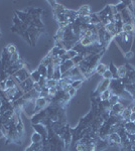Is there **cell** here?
Here are the masks:
<instances>
[{"instance_id":"6da1fadb","label":"cell","mask_w":135,"mask_h":151,"mask_svg":"<svg viewBox=\"0 0 135 151\" xmlns=\"http://www.w3.org/2000/svg\"><path fill=\"white\" fill-rule=\"evenodd\" d=\"M11 77L13 78L14 81H15L17 84L20 85L21 83L24 82L25 80H27L28 78L30 77V73L28 72V70L25 69V67H24L23 69H21V70H17L16 73H14Z\"/></svg>"},{"instance_id":"7a4b0ae2","label":"cell","mask_w":135,"mask_h":151,"mask_svg":"<svg viewBox=\"0 0 135 151\" xmlns=\"http://www.w3.org/2000/svg\"><path fill=\"white\" fill-rule=\"evenodd\" d=\"M51 103V99L50 98H41L40 97L38 99H36L35 101V106H34V113H40L46 108L48 104Z\"/></svg>"},{"instance_id":"3957f363","label":"cell","mask_w":135,"mask_h":151,"mask_svg":"<svg viewBox=\"0 0 135 151\" xmlns=\"http://www.w3.org/2000/svg\"><path fill=\"white\" fill-rule=\"evenodd\" d=\"M125 109L124 105L122 103H118L114 104L111 106V109H110V117H118L121 115V113L123 112V110Z\"/></svg>"},{"instance_id":"277c9868","label":"cell","mask_w":135,"mask_h":151,"mask_svg":"<svg viewBox=\"0 0 135 151\" xmlns=\"http://www.w3.org/2000/svg\"><path fill=\"white\" fill-rule=\"evenodd\" d=\"M107 142L108 145H117V146H121V138L120 135L117 132H113L111 134H109V136L107 137Z\"/></svg>"},{"instance_id":"5b68a950","label":"cell","mask_w":135,"mask_h":151,"mask_svg":"<svg viewBox=\"0 0 135 151\" xmlns=\"http://www.w3.org/2000/svg\"><path fill=\"white\" fill-rule=\"evenodd\" d=\"M110 83H111V81L110 80H104L103 79V81L100 83L99 86H98V88L96 89V91L94 92V95L98 94L100 95L102 93V92L106 91V90H108V87L110 86Z\"/></svg>"},{"instance_id":"8992f818","label":"cell","mask_w":135,"mask_h":151,"mask_svg":"<svg viewBox=\"0 0 135 151\" xmlns=\"http://www.w3.org/2000/svg\"><path fill=\"white\" fill-rule=\"evenodd\" d=\"M121 31L127 33V35H131L135 32V24L134 22H123L122 24Z\"/></svg>"},{"instance_id":"52a82bcc","label":"cell","mask_w":135,"mask_h":151,"mask_svg":"<svg viewBox=\"0 0 135 151\" xmlns=\"http://www.w3.org/2000/svg\"><path fill=\"white\" fill-rule=\"evenodd\" d=\"M78 17H86L91 15V8L89 5H82L77 11Z\"/></svg>"},{"instance_id":"ba28073f","label":"cell","mask_w":135,"mask_h":151,"mask_svg":"<svg viewBox=\"0 0 135 151\" xmlns=\"http://www.w3.org/2000/svg\"><path fill=\"white\" fill-rule=\"evenodd\" d=\"M128 74V70H127V65H121V67L117 68V78L120 80L124 79Z\"/></svg>"},{"instance_id":"9c48e42d","label":"cell","mask_w":135,"mask_h":151,"mask_svg":"<svg viewBox=\"0 0 135 151\" xmlns=\"http://www.w3.org/2000/svg\"><path fill=\"white\" fill-rule=\"evenodd\" d=\"M111 96H112V92L108 89V90H106V91L102 92V93L99 95V99H100V101H101V102L108 101Z\"/></svg>"},{"instance_id":"30bf717a","label":"cell","mask_w":135,"mask_h":151,"mask_svg":"<svg viewBox=\"0 0 135 151\" xmlns=\"http://www.w3.org/2000/svg\"><path fill=\"white\" fill-rule=\"evenodd\" d=\"M108 70V67L106 65H104V64H102V63H99V64L97 65V67H96V69H95V72L97 73V74H99V75H103L105 72Z\"/></svg>"},{"instance_id":"8fae6325","label":"cell","mask_w":135,"mask_h":151,"mask_svg":"<svg viewBox=\"0 0 135 151\" xmlns=\"http://www.w3.org/2000/svg\"><path fill=\"white\" fill-rule=\"evenodd\" d=\"M43 141V137L40 135V133L38 132H34L31 136V142L32 143H40Z\"/></svg>"},{"instance_id":"7c38bea8","label":"cell","mask_w":135,"mask_h":151,"mask_svg":"<svg viewBox=\"0 0 135 151\" xmlns=\"http://www.w3.org/2000/svg\"><path fill=\"white\" fill-rule=\"evenodd\" d=\"M5 52L8 53V55H13V53H15L17 52V48H16V45H13V43H9L8 45L5 47Z\"/></svg>"},{"instance_id":"4fadbf2b","label":"cell","mask_w":135,"mask_h":151,"mask_svg":"<svg viewBox=\"0 0 135 151\" xmlns=\"http://www.w3.org/2000/svg\"><path fill=\"white\" fill-rule=\"evenodd\" d=\"M30 79L32 80L34 83H40V79H41V76H40V73H38V70H34L33 73H31V74H30Z\"/></svg>"},{"instance_id":"5bb4252c","label":"cell","mask_w":135,"mask_h":151,"mask_svg":"<svg viewBox=\"0 0 135 151\" xmlns=\"http://www.w3.org/2000/svg\"><path fill=\"white\" fill-rule=\"evenodd\" d=\"M15 128H16V131H17V133H18V135L20 136V137H22L23 134H24V126H23L22 121L17 123L15 125Z\"/></svg>"},{"instance_id":"9a60e30c","label":"cell","mask_w":135,"mask_h":151,"mask_svg":"<svg viewBox=\"0 0 135 151\" xmlns=\"http://www.w3.org/2000/svg\"><path fill=\"white\" fill-rule=\"evenodd\" d=\"M58 86V81L53 79H50V80H46L45 82V88L48 89H51V88H56Z\"/></svg>"},{"instance_id":"2e32d148","label":"cell","mask_w":135,"mask_h":151,"mask_svg":"<svg viewBox=\"0 0 135 151\" xmlns=\"http://www.w3.org/2000/svg\"><path fill=\"white\" fill-rule=\"evenodd\" d=\"M38 70V73L40 74L41 78H45V79H46V77H48V69H46L45 67H43V65H40Z\"/></svg>"},{"instance_id":"e0dca14e","label":"cell","mask_w":135,"mask_h":151,"mask_svg":"<svg viewBox=\"0 0 135 151\" xmlns=\"http://www.w3.org/2000/svg\"><path fill=\"white\" fill-rule=\"evenodd\" d=\"M102 77H103V79L104 80H110V81H112V80H114V77H113V74H112V72L109 69H108L106 72L104 73V74L102 75Z\"/></svg>"},{"instance_id":"ac0fdd59","label":"cell","mask_w":135,"mask_h":151,"mask_svg":"<svg viewBox=\"0 0 135 151\" xmlns=\"http://www.w3.org/2000/svg\"><path fill=\"white\" fill-rule=\"evenodd\" d=\"M21 58H20V55H19L18 52H15V53H13V55H10V63L11 64H15V63L19 62Z\"/></svg>"},{"instance_id":"d6986e66","label":"cell","mask_w":135,"mask_h":151,"mask_svg":"<svg viewBox=\"0 0 135 151\" xmlns=\"http://www.w3.org/2000/svg\"><path fill=\"white\" fill-rule=\"evenodd\" d=\"M83 83H84V80H76V81L72 82L71 86H72V88H75L76 90H78L79 88H81Z\"/></svg>"},{"instance_id":"ffe728a7","label":"cell","mask_w":135,"mask_h":151,"mask_svg":"<svg viewBox=\"0 0 135 151\" xmlns=\"http://www.w3.org/2000/svg\"><path fill=\"white\" fill-rule=\"evenodd\" d=\"M119 99H120V98H119L118 95H113V94H112V96L110 97V99L108 100V102H109L110 105H111V106H112V105H114V104L118 103V102H119Z\"/></svg>"},{"instance_id":"44dd1931","label":"cell","mask_w":135,"mask_h":151,"mask_svg":"<svg viewBox=\"0 0 135 151\" xmlns=\"http://www.w3.org/2000/svg\"><path fill=\"white\" fill-rule=\"evenodd\" d=\"M75 151H86V144L81 143L80 141L75 145Z\"/></svg>"},{"instance_id":"7402d4cb","label":"cell","mask_w":135,"mask_h":151,"mask_svg":"<svg viewBox=\"0 0 135 151\" xmlns=\"http://www.w3.org/2000/svg\"><path fill=\"white\" fill-rule=\"evenodd\" d=\"M67 93L70 95L71 97H73V96H75L76 95V93H77V90L75 89V88H71L70 90H69V91L67 92Z\"/></svg>"},{"instance_id":"603a6c76","label":"cell","mask_w":135,"mask_h":151,"mask_svg":"<svg viewBox=\"0 0 135 151\" xmlns=\"http://www.w3.org/2000/svg\"><path fill=\"white\" fill-rule=\"evenodd\" d=\"M133 55L134 53L132 52H126V55H125V58H126L127 60H130V58H133Z\"/></svg>"},{"instance_id":"cb8c5ba5","label":"cell","mask_w":135,"mask_h":151,"mask_svg":"<svg viewBox=\"0 0 135 151\" xmlns=\"http://www.w3.org/2000/svg\"><path fill=\"white\" fill-rule=\"evenodd\" d=\"M129 121L130 122H135V112H132L131 115L129 117Z\"/></svg>"},{"instance_id":"d4e9b609","label":"cell","mask_w":135,"mask_h":151,"mask_svg":"<svg viewBox=\"0 0 135 151\" xmlns=\"http://www.w3.org/2000/svg\"><path fill=\"white\" fill-rule=\"evenodd\" d=\"M129 108H130V110H131V112H135V103L133 102V103H131L129 105Z\"/></svg>"},{"instance_id":"484cf974","label":"cell","mask_w":135,"mask_h":151,"mask_svg":"<svg viewBox=\"0 0 135 151\" xmlns=\"http://www.w3.org/2000/svg\"><path fill=\"white\" fill-rule=\"evenodd\" d=\"M0 36H1V32H0Z\"/></svg>"}]
</instances>
